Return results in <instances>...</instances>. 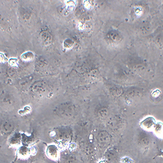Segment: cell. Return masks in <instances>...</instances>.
<instances>
[{
  "label": "cell",
  "instance_id": "5",
  "mask_svg": "<svg viewBox=\"0 0 163 163\" xmlns=\"http://www.w3.org/2000/svg\"><path fill=\"white\" fill-rule=\"evenodd\" d=\"M121 163H134L133 160L132 159L128 157H125L121 159Z\"/></svg>",
  "mask_w": 163,
  "mask_h": 163
},
{
  "label": "cell",
  "instance_id": "4",
  "mask_svg": "<svg viewBox=\"0 0 163 163\" xmlns=\"http://www.w3.org/2000/svg\"><path fill=\"white\" fill-rule=\"evenodd\" d=\"M34 57L33 53L30 52H27L23 54L22 56V58L25 61H30L32 60Z\"/></svg>",
  "mask_w": 163,
  "mask_h": 163
},
{
  "label": "cell",
  "instance_id": "8",
  "mask_svg": "<svg viewBox=\"0 0 163 163\" xmlns=\"http://www.w3.org/2000/svg\"><path fill=\"white\" fill-rule=\"evenodd\" d=\"M99 163H106V162H105L104 161H101V162H100Z\"/></svg>",
  "mask_w": 163,
  "mask_h": 163
},
{
  "label": "cell",
  "instance_id": "6",
  "mask_svg": "<svg viewBox=\"0 0 163 163\" xmlns=\"http://www.w3.org/2000/svg\"><path fill=\"white\" fill-rule=\"evenodd\" d=\"M76 148V145L74 144V143H72V144L69 145V149L70 151H73V150H74Z\"/></svg>",
  "mask_w": 163,
  "mask_h": 163
},
{
  "label": "cell",
  "instance_id": "3",
  "mask_svg": "<svg viewBox=\"0 0 163 163\" xmlns=\"http://www.w3.org/2000/svg\"><path fill=\"white\" fill-rule=\"evenodd\" d=\"M58 149L56 148V146L53 145L50 146L47 151V153L48 155L51 157L52 158H55L57 157V154H58Z\"/></svg>",
  "mask_w": 163,
  "mask_h": 163
},
{
  "label": "cell",
  "instance_id": "2",
  "mask_svg": "<svg viewBox=\"0 0 163 163\" xmlns=\"http://www.w3.org/2000/svg\"><path fill=\"white\" fill-rule=\"evenodd\" d=\"M152 131L157 138L163 139V123L161 122H157Z\"/></svg>",
  "mask_w": 163,
  "mask_h": 163
},
{
  "label": "cell",
  "instance_id": "7",
  "mask_svg": "<svg viewBox=\"0 0 163 163\" xmlns=\"http://www.w3.org/2000/svg\"><path fill=\"white\" fill-rule=\"evenodd\" d=\"M32 154H35L36 152H37V151H36V149L34 147H33L31 149V150H30Z\"/></svg>",
  "mask_w": 163,
  "mask_h": 163
},
{
  "label": "cell",
  "instance_id": "1",
  "mask_svg": "<svg viewBox=\"0 0 163 163\" xmlns=\"http://www.w3.org/2000/svg\"><path fill=\"white\" fill-rule=\"evenodd\" d=\"M156 123L155 119L153 117H147L140 122V126L145 130L151 131L153 130Z\"/></svg>",
  "mask_w": 163,
  "mask_h": 163
}]
</instances>
